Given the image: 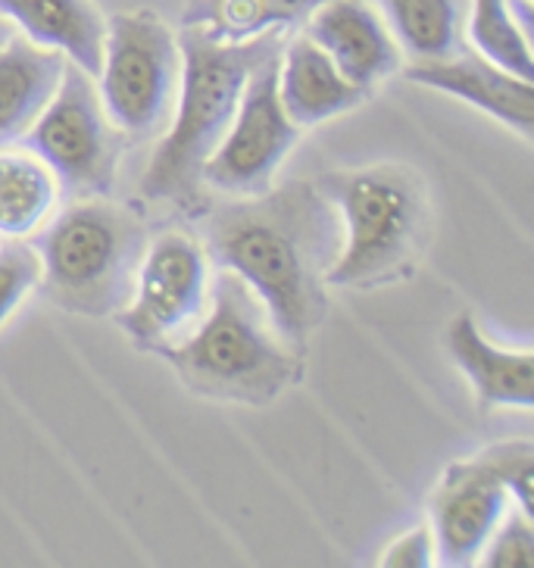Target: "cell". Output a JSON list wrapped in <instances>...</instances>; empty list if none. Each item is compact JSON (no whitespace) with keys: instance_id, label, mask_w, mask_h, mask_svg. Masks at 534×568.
<instances>
[{"instance_id":"cell-25","label":"cell","mask_w":534,"mask_h":568,"mask_svg":"<svg viewBox=\"0 0 534 568\" xmlns=\"http://www.w3.org/2000/svg\"><path fill=\"white\" fill-rule=\"evenodd\" d=\"M10 34H13V26H10L7 19H0V44H3V41H7Z\"/></svg>"},{"instance_id":"cell-17","label":"cell","mask_w":534,"mask_h":568,"mask_svg":"<svg viewBox=\"0 0 534 568\" xmlns=\"http://www.w3.org/2000/svg\"><path fill=\"white\" fill-rule=\"evenodd\" d=\"M468 0H379L387 29L406 57L444 60L463 51Z\"/></svg>"},{"instance_id":"cell-21","label":"cell","mask_w":534,"mask_h":568,"mask_svg":"<svg viewBox=\"0 0 534 568\" xmlns=\"http://www.w3.org/2000/svg\"><path fill=\"white\" fill-rule=\"evenodd\" d=\"M503 487L510 490V500L516 503L522 513H534V444L532 440H503L487 450L478 453Z\"/></svg>"},{"instance_id":"cell-12","label":"cell","mask_w":534,"mask_h":568,"mask_svg":"<svg viewBox=\"0 0 534 568\" xmlns=\"http://www.w3.org/2000/svg\"><path fill=\"white\" fill-rule=\"evenodd\" d=\"M410 82L422 88H434L441 94H451L456 101L482 110L497 119L518 138H532L534 132V88L525 79H516L501 67L487 63L478 53H453L444 60H419L403 72Z\"/></svg>"},{"instance_id":"cell-3","label":"cell","mask_w":534,"mask_h":568,"mask_svg":"<svg viewBox=\"0 0 534 568\" xmlns=\"http://www.w3.org/2000/svg\"><path fill=\"white\" fill-rule=\"evenodd\" d=\"M210 313L182 341L160 347L191 394L219 403L266 406L303 375V356L284 341L263 301L234 272L210 282Z\"/></svg>"},{"instance_id":"cell-15","label":"cell","mask_w":534,"mask_h":568,"mask_svg":"<svg viewBox=\"0 0 534 568\" xmlns=\"http://www.w3.org/2000/svg\"><path fill=\"white\" fill-rule=\"evenodd\" d=\"M366 88L347 82L306 34H294L279 53V101L298 129L344 116L366 101Z\"/></svg>"},{"instance_id":"cell-4","label":"cell","mask_w":534,"mask_h":568,"mask_svg":"<svg viewBox=\"0 0 534 568\" xmlns=\"http://www.w3.org/2000/svg\"><path fill=\"white\" fill-rule=\"evenodd\" d=\"M319 194L341 222L329 287H382L413 275L432 237V201L422 175L401 163L325 172Z\"/></svg>"},{"instance_id":"cell-14","label":"cell","mask_w":534,"mask_h":568,"mask_svg":"<svg viewBox=\"0 0 534 568\" xmlns=\"http://www.w3.org/2000/svg\"><path fill=\"white\" fill-rule=\"evenodd\" d=\"M0 19L38 48L67 57L98 79L107 44V17L94 0H0Z\"/></svg>"},{"instance_id":"cell-23","label":"cell","mask_w":534,"mask_h":568,"mask_svg":"<svg viewBox=\"0 0 534 568\" xmlns=\"http://www.w3.org/2000/svg\"><path fill=\"white\" fill-rule=\"evenodd\" d=\"M38 278H41V260L32 244L10 241L0 247V325L38 287Z\"/></svg>"},{"instance_id":"cell-22","label":"cell","mask_w":534,"mask_h":568,"mask_svg":"<svg viewBox=\"0 0 534 568\" xmlns=\"http://www.w3.org/2000/svg\"><path fill=\"white\" fill-rule=\"evenodd\" d=\"M478 562L487 568H534V521L518 506L506 509L494 535L487 537Z\"/></svg>"},{"instance_id":"cell-10","label":"cell","mask_w":534,"mask_h":568,"mask_svg":"<svg viewBox=\"0 0 534 568\" xmlns=\"http://www.w3.org/2000/svg\"><path fill=\"white\" fill-rule=\"evenodd\" d=\"M510 509V490L482 456L456 459L444 468L429 503V528L437 566L466 568L478 562L482 547Z\"/></svg>"},{"instance_id":"cell-5","label":"cell","mask_w":534,"mask_h":568,"mask_svg":"<svg viewBox=\"0 0 534 568\" xmlns=\"http://www.w3.org/2000/svg\"><path fill=\"white\" fill-rule=\"evenodd\" d=\"M148 229L132 210L103 197L72 201L38 234L41 294L75 316L113 318L132 301Z\"/></svg>"},{"instance_id":"cell-20","label":"cell","mask_w":534,"mask_h":568,"mask_svg":"<svg viewBox=\"0 0 534 568\" xmlns=\"http://www.w3.org/2000/svg\"><path fill=\"white\" fill-rule=\"evenodd\" d=\"M322 0H191L188 26L222 41H248L256 34L284 32L298 19L310 17Z\"/></svg>"},{"instance_id":"cell-1","label":"cell","mask_w":534,"mask_h":568,"mask_svg":"<svg viewBox=\"0 0 534 568\" xmlns=\"http://www.w3.org/2000/svg\"><path fill=\"white\" fill-rule=\"evenodd\" d=\"M206 247L263 301L275 332L306 353L325 322V272L341 247V222L316 184L291 182L260 197H234L206 222Z\"/></svg>"},{"instance_id":"cell-18","label":"cell","mask_w":534,"mask_h":568,"mask_svg":"<svg viewBox=\"0 0 534 568\" xmlns=\"http://www.w3.org/2000/svg\"><path fill=\"white\" fill-rule=\"evenodd\" d=\"M60 201L53 172L32 151L0 148V234L22 241L41 232Z\"/></svg>"},{"instance_id":"cell-8","label":"cell","mask_w":534,"mask_h":568,"mask_svg":"<svg viewBox=\"0 0 534 568\" xmlns=\"http://www.w3.org/2000/svg\"><path fill=\"white\" fill-rule=\"evenodd\" d=\"M210 303L206 251L184 232H163L144 247L132 301L117 313L119 328L144 351H160L191 335Z\"/></svg>"},{"instance_id":"cell-2","label":"cell","mask_w":534,"mask_h":568,"mask_svg":"<svg viewBox=\"0 0 534 568\" xmlns=\"http://www.w3.org/2000/svg\"><path fill=\"white\" fill-rule=\"evenodd\" d=\"M282 32L248 41H222L198 26H184L182 84L175 113L169 119L160 148L141 175V197L153 203H188L198 197L203 166L232 125L244 84L256 63L282 51Z\"/></svg>"},{"instance_id":"cell-9","label":"cell","mask_w":534,"mask_h":568,"mask_svg":"<svg viewBox=\"0 0 534 568\" xmlns=\"http://www.w3.org/2000/svg\"><path fill=\"white\" fill-rule=\"evenodd\" d=\"M279 53L253 67L232 125L203 166V182L229 197L266 194L301 138L279 101Z\"/></svg>"},{"instance_id":"cell-16","label":"cell","mask_w":534,"mask_h":568,"mask_svg":"<svg viewBox=\"0 0 534 568\" xmlns=\"http://www.w3.org/2000/svg\"><path fill=\"white\" fill-rule=\"evenodd\" d=\"M67 57L38 48L22 34L0 44V148H10L32 129L67 72Z\"/></svg>"},{"instance_id":"cell-6","label":"cell","mask_w":534,"mask_h":568,"mask_svg":"<svg viewBox=\"0 0 534 568\" xmlns=\"http://www.w3.org/2000/svg\"><path fill=\"white\" fill-rule=\"evenodd\" d=\"M103 113L122 141H151L167 132L182 84L179 34L151 10L107 19V44L98 72Z\"/></svg>"},{"instance_id":"cell-11","label":"cell","mask_w":534,"mask_h":568,"mask_svg":"<svg viewBox=\"0 0 534 568\" xmlns=\"http://www.w3.org/2000/svg\"><path fill=\"white\" fill-rule=\"evenodd\" d=\"M303 34L347 82L366 91L397 72L403 60L382 10L369 0H322L306 17Z\"/></svg>"},{"instance_id":"cell-24","label":"cell","mask_w":534,"mask_h":568,"mask_svg":"<svg viewBox=\"0 0 534 568\" xmlns=\"http://www.w3.org/2000/svg\"><path fill=\"white\" fill-rule=\"evenodd\" d=\"M379 566L387 568H432L437 566L434 556V537L429 525H416L410 531L397 535L384 547Z\"/></svg>"},{"instance_id":"cell-7","label":"cell","mask_w":534,"mask_h":568,"mask_svg":"<svg viewBox=\"0 0 534 568\" xmlns=\"http://www.w3.org/2000/svg\"><path fill=\"white\" fill-rule=\"evenodd\" d=\"M19 141L51 169L69 201L107 197L117 184L122 134L103 113L98 82L72 63L51 103Z\"/></svg>"},{"instance_id":"cell-19","label":"cell","mask_w":534,"mask_h":568,"mask_svg":"<svg viewBox=\"0 0 534 568\" xmlns=\"http://www.w3.org/2000/svg\"><path fill=\"white\" fill-rule=\"evenodd\" d=\"M528 26L516 17L510 0H468L466 29L472 51L503 72L534 82V57Z\"/></svg>"},{"instance_id":"cell-13","label":"cell","mask_w":534,"mask_h":568,"mask_svg":"<svg viewBox=\"0 0 534 568\" xmlns=\"http://www.w3.org/2000/svg\"><path fill=\"white\" fill-rule=\"evenodd\" d=\"M444 344H447L453 366L466 375L468 387L475 394V406L482 413H494V409H522V413H528L532 409V347H522V351L497 347L468 313H460L456 318H451Z\"/></svg>"}]
</instances>
